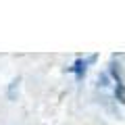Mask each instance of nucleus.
<instances>
[{"label":"nucleus","instance_id":"nucleus-1","mask_svg":"<svg viewBox=\"0 0 125 125\" xmlns=\"http://www.w3.org/2000/svg\"><path fill=\"white\" fill-rule=\"evenodd\" d=\"M85 67H88V62L85 61H81V58H77L75 61V65L73 67H69V71H73L77 75V79H83V75H85Z\"/></svg>","mask_w":125,"mask_h":125}]
</instances>
